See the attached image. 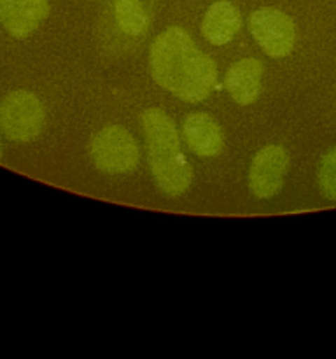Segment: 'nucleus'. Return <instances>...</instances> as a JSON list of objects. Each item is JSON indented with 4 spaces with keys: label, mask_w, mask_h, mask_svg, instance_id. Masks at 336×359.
Returning <instances> with one entry per match:
<instances>
[{
    "label": "nucleus",
    "mask_w": 336,
    "mask_h": 359,
    "mask_svg": "<svg viewBox=\"0 0 336 359\" xmlns=\"http://www.w3.org/2000/svg\"><path fill=\"white\" fill-rule=\"evenodd\" d=\"M150 77L188 104L206 100L217 83V65L181 27L161 32L149 49Z\"/></svg>",
    "instance_id": "obj_1"
},
{
    "label": "nucleus",
    "mask_w": 336,
    "mask_h": 359,
    "mask_svg": "<svg viewBox=\"0 0 336 359\" xmlns=\"http://www.w3.org/2000/svg\"><path fill=\"white\" fill-rule=\"evenodd\" d=\"M140 121L154 181L164 195L178 198L191 186L192 170L182 154L177 126L167 112L156 107L146 109Z\"/></svg>",
    "instance_id": "obj_2"
},
{
    "label": "nucleus",
    "mask_w": 336,
    "mask_h": 359,
    "mask_svg": "<svg viewBox=\"0 0 336 359\" xmlns=\"http://www.w3.org/2000/svg\"><path fill=\"white\" fill-rule=\"evenodd\" d=\"M46 126V109L37 95L18 90L0 100V132L14 142H31Z\"/></svg>",
    "instance_id": "obj_3"
},
{
    "label": "nucleus",
    "mask_w": 336,
    "mask_h": 359,
    "mask_svg": "<svg viewBox=\"0 0 336 359\" xmlns=\"http://www.w3.org/2000/svg\"><path fill=\"white\" fill-rule=\"evenodd\" d=\"M90 154L94 167L108 175L130 174L139 167L140 161L135 137L118 125L105 126L91 139Z\"/></svg>",
    "instance_id": "obj_4"
},
{
    "label": "nucleus",
    "mask_w": 336,
    "mask_h": 359,
    "mask_svg": "<svg viewBox=\"0 0 336 359\" xmlns=\"http://www.w3.org/2000/svg\"><path fill=\"white\" fill-rule=\"evenodd\" d=\"M248 30L259 48L272 58H286L293 53L298 30L293 18L275 7H262L248 16Z\"/></svg>",
    "instance_id": "obj_5"
},
{
    "label": "nucleus",
    "mask_w": 336,
    "mask_h": 359,
    "mask_svg": "<svg viewBox=\"0 0 336 359\" xmlns=\"http://www.w3.org/2000/svg\"><path fill=\"white\" fill-rule=\"evenodd\" d=\"M287 168H289V154L282 146H266L252 158L248 170V189L259 200H268L279 195L284 186Z\"/></svg>",
    "instance_id": "obj_6"
},
{
    "label": "nucleus",
    "mask_w": 336,
    "mask_h": 359,
    "mask_svg": "<svg viewBox=\"0 0 336 359\" xmlns=\"http://www.w3.org/2000/svg\"><path fill=\"white\" fill-rule=\"evenodd\" d=\"M48 16V0H0V23L20 41L30 37Z\"/></svg>",
    "instance_id": "obj_7"
},
{
    "label": "nucleus",
    "mask_w": 336,
    "mask_h": 359,
    "mask_svg": "<svg viewBox=\"0 0 336 359\" xmlns=\"http://www.w3.org/2000/svg\"><path fill=\"white\" fill-rule=\"evenodd\" d=\"M182 135L189 149L200 158H214L224 147V132L206 112H191L182 123Z\"/></svg>",
    "instance_id": "obj_8"
},
{
    "label": "nucleus",
    "mask_w": 336,
    "mask_h": 359,
    "mask_svg": "<svg viewBox=\"0 0 336 359\" xmlns=\"http://www.w3.org/2000/svg\"><path fill=\"white\" fill-rule=\"evenodd\" d=\"M262 63L255 58L238 60L226 72V90L238 105L254 104L261 93Z\"/></svg>",
    "instance_id": "obj_9"
},
{
    "label": "nucleus",
    "mask_w": 336,
    "mask_h": 359,
    "mask_svg": "<svg viewBox=\"0 0 336 359\" xmlns=\"http://www.w3.org/2000/svg\"><path fill=\"white\" fill-rule=\"evenodd\" d=\"M241 28V16L237 6L227 0L214 2L202 21V34L210 44L224 46L234 39Z\"/></svg>",
    "instance_id": "obj_10"
},
{
    "label": "nucleus",
    "mask_w": 336,
    "mask_h": 359,
    "mask_svg": "<svg viewBox=\"0 0 336 359\" xmlns=\"http://www.w3.org/2000/svg\"><path fill=\"white\" fill-rule=\"evenodd\" d=\"M114 18L122 34L130 37H140L149 28V14L142 0H115Z\"/></svg>",
    "instance_id": "obj_11"
},
{
    "label": "nucleus",
    "mask_w": 336,
    "mask_h": 359,
    "mask_svg": "<svg viewBox=\"0 0 336 359\" xmlns=\"http://www.w3.org/2000/svg\"><path fill=\"white\" fill-rule=\"evenodd\" d=\"M317 181L322 196L336 202V147L329 149L322 156L321 165H318Z\"/></svg>",
    "instance_id": "obj_12"
},
{
    "label": "nucleus",
    "mask_w": 336,
    "mask_h": 359,
    "mask_svg": "<svg viewBox=\"0 0 336 359\" xmlns=\"http://www.w3.org/2000/svg\"><path fill=\"white\" fill-rule=\"evenodd\" d=\"M0 160H2V142H0Z\"/></svg>",
    "instance_id": "obj_13"
}]
</instances>
